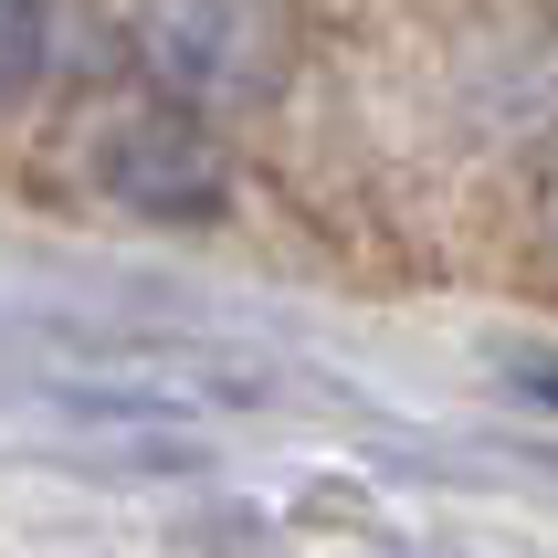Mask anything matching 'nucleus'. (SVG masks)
<instances>
[{
    "mask_svg": "<svg viewBox=\"0 0 558 558\" xmlns=\"http://www.w3.org/2000/svg\"><path fill=\"white\" fill-rule=\"evenodd\" d=\"M137 74L190 117H253L295 85V0H137Z\"/></svg>",
    "mask_w": 558,
    "mask_h": 558,
    "instance_id": "nucleus-1",
    "label": "nucleus"
},
{
    "mask_svg": "<svg viewBox=\"0 0 558 558\" xmlns=\"http://www.w3.org/2000/svg\"><path fill=\"white\" fill-rule=\"evenodd\" d=\"M95 169H106V190H117L126 211H148V221H211V211H221V148L201 137L190 106L126 117L117 137H106Z\"/></svg>",
    "mask_w": 558,
    "mask_h": 558,
    "instance_id": "nucleus-2",
    "label": "nucleus"
},
{
    "mask_svg": "<svg viewBox=\"0 0 558 558\" xmlns=\"http://www.w3.org/2000/svg\"><path fill=\"white\" fill-rule=\"evenodd\" d=\"M32 74H43V0H0V106L32 95Z\"/></svg>",
    "mask_w": 558,
    "mask_h": 558,
    "instance_id": "nucleus-3",
    "label": "nucleus"
}]
</instances>
